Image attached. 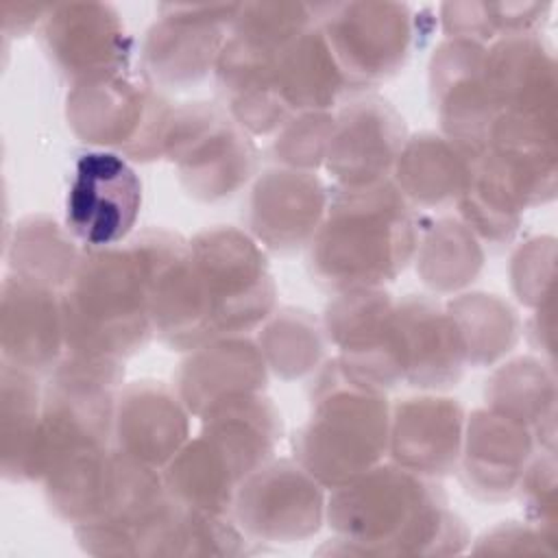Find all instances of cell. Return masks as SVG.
<instances>
[{
    "label": "cell",
    "mask_w": 558,
    "mask_h": 558,
    "mask_svg": "<svg viewBox=\"0 0 558 558\" xmlns=\"http://www.w3.org/2000/svg\"><path fill=\"white\" fill-rule=\"evenodd\" d=\"M412 240L410 216L390 185H351L329 205L312 259L327 283L368 286L403 266Z\"/></svg>",
    "instance_id": "1"
},
{
    "label": "cell",
    "mask_w": 558,
    "mask_h": 558,
    "mask_svg": "<svg viewBox=\"0 0 558 558\" xmlns=\"http://www.w3.org/2000/svg\"><path fill=\"white\" fill-rule=\"evenodd\" d=\"M65 340L78 357L109 360L148 336V277L135 248L81 259L63 299Z\"/></svg>",
    "instance_id": "2"
},
{
    "label": "cell",
    "mask_w": 558,
    "mask_h": 558,
    "mask_svg": "<svg viewBox=\"0 0 558 558\" xmlns=\"http://www.w3.org/2000/svg\"><path fill=\"white\" fill-rule=\"evenodd\" d=\"M318 414L301 438L303 464L329 484L351 482L379 458L388 440L386 403L355 381L318 399Z\"/></svg>",
    "instance_id": "3"
},
{
    "label": "cell",
    "mask_w": 558,
    "mask_h": 558,
    "mask_svg": "<svg viewBox=\"0 0 558 558\" xmlns=\"http://www.w3.org/2000/svg\"><path fill=\"white\" fill-rule=\"evenodd\" d=\"M336 65L344 81L381 78L405 59L412 39L410 11L392 2H349L314 7Z\"/></svg>",
    "instance_id": "4"
},
{
    "label": "cell",
    "mask_w": 558,
    "mask_h": 558,
    "mask_svg": "<svg viewBox=\"0 0 558 558\" xmlns=\"http://www.w3.org/2000/svg\"><path fill=\"white\" fill-rule=\"evenodd\" d=\"M214 333L253 327L272 303V286L255 244L238 231H207L190 246Z\"/></svg>",
    "instance_id": "5"
},
{
    "label": "cell",
    "mask_w": 558,
    "mask_h": 558,
    "mask_svg": "<svg viewBox=\"0 0 558 558\" xmlns=\"http://www.w3.org/2000/svg\"><path fill=\"white\" fill-rule=\"evenodd\" d=\"M140 203L142 183L122 157L85 153L70 183L65 225L83 244L107 248L131 231Z\"/></svg>",
    "instance_id": "6"
},
{
    "label": "cell",
    "mask_w": 558,
    "mask_h": 558,
    "mask_svg": "<svg viewBox=\"0 0 558 558\" xmlns=\"http://www.w3.org/2000/svg\"><path fill=\"white\" fill-rule=\"evenodd\" d=\"M41 35L57 65L83 83L109 78L126 59V35L107 4H50Z\"/></svg>",
    "instance_id": "7"
},
{
    "label": "cell",
    "mask_w": 558,
    "mask_h": 558,
    "mask_svg": "<svg viewBox=\"0 0 558 558\" xmlns=\"http://www.w3.org/2000/svg\"><path fill=\"white\" fill-rule=\"evenodd\" d=\"M240 4H168L146 39V63L155 76L198 78L220 57Z\"/></svg>",
    "instance_id": "8"
},
{
    "label": "cell",
    "mask_w": 558,
    "mask_h": 558,
    "mask_svg": "<svg viewBox=\"0 0 558 558\" xmlns=\"http://www.w3.org/2000/svg\"><path fill=\"white\" fill-rule=\"evenodd\" d=\"M63 329V305L50 286L22 275L4 281L2 353L4 364L22 371H44L54 364Z\"/></svg>",
    "instance_id": "9"
},
{
    "label": "cell",
    "mask_w": 558,
    "mask_h": 558,
    "mask_svg": "<svg viewBox=\"0 0 558 558\" xmlns=\"http://www.w3.org/2000/svg\"><path fill=\"white\" fill-rule=\"evenodd\" d=\"M401 126L392 109L379 100L357 102L331 129L329 168L351 185L377 183L401 153Z\"/></svg>",
    "instance_id": "10"
},
{
    "label": "cell",
    "mask_w": 558,
    "mask_h": 558,
    "mask_svg": "<svg viewBox=\"0 0 558 558\" xmlns=\"http://www.w3.org/2000/svg\"><path fill=\"white\" fill-rule=\"evenodd\" d=\"M320 183L305 172H268L253 192L255 233L275 248L299 246L323 216Z\"/></svg>",
    "instance_id": "11"
},
{
    "label": "cell",
    "mask_w": 558,
    "mask_h": 558,
    "mask_svg": "<svg viewBox=\"0 0 558 558\" xmlns=\"http://www.w3.org/2000/svg\"><path fill=\"white\" fill-rule=\"evenodd\" d=\"M185 436V414L177 399L155 386H135L120 401L118 442L140 464H161Z\"/></svg>",
    "instance_id": "12"
},
{
    "label": "cell",
    "mask_w": 558,
    "mask_h": 558,
    "mask_svg": "<svg viewBox=\"0 0 558 558\" xmlns=\"http://www.w3.org/2000/svg\"><path fill=\"white\" fill-rule=\"evenodd\" d=\"M395 456L416 473H440L451 466L460 442V410L440 399H412L399 408Z\"/></svg>",
    "instance_id": "13"
},
{
    "label": "cell",
    "mask_w": 558,
    "mask_h": 558,
    "mask_svg": "<svg viewBox=\"0 0 558 558\" xmlns=\"http://www.w3.org/2000/svg\"><path fill=\"white\" fill-rule=\"evenodd\" d=\"M218 353L222 368H216L209 351L185 364L181 390L194 412H205L225 401L246 397L264 381L262 355L255 353L248 342L218 344Z\"/></svg>",
    "instance_id": "14"
},
{
    "label": "cell",
    "mask_w": 558,
    "mask_h": 558,
    "mask_svg": "<svg viewBox=\"0 0 558 558\" xmlns=\"http://www.w3.org/2000/svg\"><path fill=\"white\" fill-rule=\"evenodd\" d=\"M41 408L28 371L2 368V466L7 477L39 475Z\"/></svg>",
    "instance_id": "15"
},
{
    "label": "cell",
    "mask_w": 558,
    "mask_h": 558,
    "mask_svg": "<svg viewBox=\"0 0 558 558\" xmlns=\"http://www.w3.org/2000/svg\"><path fill=\"white\" fill-rule=\"evenodd\" d=\"M70 244L72 242H68L54 225L41 218L24 220L13 242L15 275L46 286H50L52 279L63 281V277H72L76 264Z\"/></svg>",
    "instance_id": "16"
}]
</instances>
